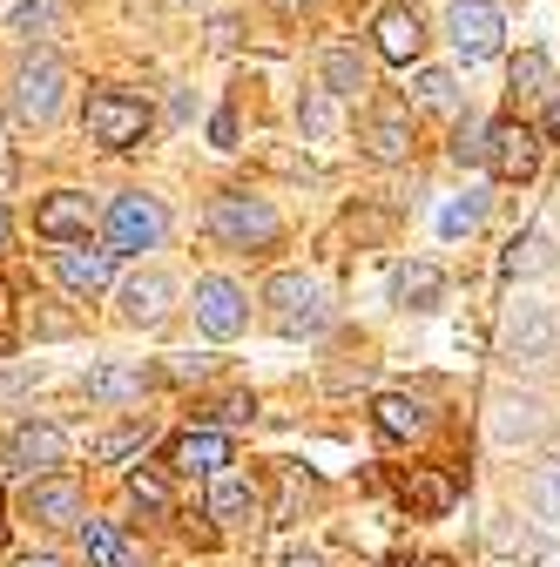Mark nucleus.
Masks as SVG:
<instances>
[{
    "mask_svg": "<svg viewBox=\"0 0 560 567\" xmlns=\"http://www.w3.org/2000/svg\"><path fill=\"white\" fill-rule=\"evenodd\" d=\"M500 359L520 365V372H540L560 359V311L547 298H520L500 324Z\"/></svg>",
    "mask_w": 560,
    "mask_h": 567,
    "instance_id": "f257e3e1",
    "label": "nucleus"
},
{
    "mask_svg": "<svg viewBox=\"0 0 560 567\" xmlns=\"http://www.w3.org/2000/svg\"><path fill=\"white\" fill-rule=\"evenodd\" d=\"M209 230H217V244L230 250H270L277 237H284V224H277V209L250 189H224L217 203H209Z\"/></svg>",
    "mask_w": 560,
    "mask_h": 567,
    "instance_id": "f03ea898",
    "label": "nucleus"
},
{
    "mask_svg": "<svg viewBox=\"0 0 560 567\" xmlns=\"http://www.w3.org/2000/svg\"><path fill=\"white\" fill-rule=\"evenodd\" d=\"M163 237H169V217H163V203H156V196L128 189V196H115V203H108V217H102V244H108L115 257H143V250H156Z\"/></svg>",
    "mask_w": 560,
    "mask_h": 567,
    "instance_id": "7ed1b4c3",
    "label": "nucleus"
},
{
    "mask_svg": "<svg viewBox=\"0 0 560 567\" xmlns=\"http://www.w3.org/2000/svg\"><path fill=\"white\" fill-rule=\"evenodd\" d=\"M89 135L102 142V150H135V142L149 135V102L143 95H122V89H95L89 109H82Z\"/></svg>",
    "mask_w": 560,
    "mask_h": 567,
    "instance_id": "20e7f679",
    "label": "nucleus"
},
{
    "mask_svg": "<svg viewBox=\"0 0 560 567\" xmlns=\"http://www.w3.org/2000/svg\"><path fill=\"white\" fill-rule=\"evenodd\" d=\"M446 28H453V48H459V61H466V68L494 61V54H500V41H507V21H500L494 0H453Z\"/></svg>",
    "mask_w": 560,
    "mask_h": 567,
    "instance_id": "39448f33",
    "label": "nucleus"
},
{
    "mask_svg": "<svg viewBox=\"0 0 560 567\" xmlns=\"http://www.w3.org/2000/svg\"><path fill=\"white\" fill-rule=\"evenodd\" d=\"M270 305H277V324L284 331H324V291H318V277H298V270H284V277H270V291H263Z\"/></svg>",
    "mask_w": 560,
    "mask_h": 567,
    "instance_id": "423d86ee",
    "label": "nucleus"
},
{
    "mask_svg": "<svg viewBox=\"0 0 560 567\" xmlns=\"http://www.w3.org/2000/svg\"><path fill=\"white\" fill-rule=\"evenodd\" d=\"M486 169H494L500 183H527V176L540 169V128H527V122H494Z\"/></svg>",
    "mask_w": 560,
    "mask_h": 567,
    "instance_id": "0eeeda50",
    "label": "nucleus"
},
{
    "mask_svg": "<svg viewBox=\"0 0 560 567\" xmlns=\"http://www.w3.org/2000/svg\"><path fill=\"white\" fill-rule=\"evenodd\" d=\"M486 433H494L500 446H533L540 433H547V399L540 392H500L494 399V419H486Z\"/></svg>",
    "mask_w": 560,
    "mask_h": 567,
    "instance_id": "6e6552de",
    "label": "nucleus"
},
{
    "mask_svg": "<svg viewBox=\"0 0 560 567\" xmlns=\"http://www.w3.org/2000/svg\"><path fill=\"white\" fill-rule=\"evenodd\" d=\"M54 277L68 284L75 298H95V291H108V277H115V250L108 244H68V250H54Z\"/></svg>",
    "mask_w": 560,
    "mask_h": 567,
    "instance_id": "1a4fd4ad",
    "label": "nucleus"
},
{
    "mask_svg": "<svg viewBox=\"0 0 560 567\" xmlns=\"http://www.w3.org/2000/svg\"><path fill=\"white\" fill-rule=\"evenodd\" d=\"M8 460L21 473H54V466H68V433H61L54 419H28V425H14Z\"/></svg>",
    "mask_w": 560,
    "mask_h": 567,
    "instance_id": "9d476101",
    "label": "nucleus"
},
{
    "mask_svg": "<svg viewBox=\"0 0 560 567\" xmlns=\"http://www.w3.org/2000/svg\"><path fill=\"white\" fill-rule=\"evenodd\" d=\"M61 61L54 54H41V61H28L21 68V75H14V115L21 122H48L54 109H61Z\"/></svg>",
    "mask_w": 560,
    "mask_h": 567,
    "instance_id": "9b49d317",
    "label": "nucleus"
},
{
    "mask_svg": "<svg viewBox=\"0 0 560 567\" xmlns=\"http://www.w3.org/2000/svg\"><path fill=\"white\" fill-rule=\"evenodd\" d=\"M89 224H95V203H89L82 189H54V196H41V209H34V230H41L48 244H82Z\"/></svg>",
    "mask_w": 560,
    "mask_h": 567,
    "instance_id": "f8f14e48",
    "label": "nucleus"
},
{
    "mask_svg": "<svg viewBox=\"0 0 560 567\" xmlns=\"http://www.w3.org/2000/svg\"><path fill=\"white\" fill-rule=\"evenodd\" d=\"M365 156L372 163H405L412 156V109L405 102H378L372 115H365Z\"/></svg>",
    "mask_w": 560,
    "mask_h": 567,
    "instance_id": "ddd939ff",
    "label": "nucleus"
},
{
    "mask_svg": "<svg viewBox=\"0 0 560 567\" xmlns=\"http://www.w3.org/2000/svg\"><path fill=\"white\" fill-rule=\"evenodd\" d=\"M243 291H237V284L230 277H203L196 284V324L209 331V338H237L243 331Z\"/></svg>",
    "mask_w": 560,
    "mask_h": 567,
    "instance_id": "4468645a",
    "label": "nucleus"
},
{
    "mask_svg": "<svg viewBox=\"0 0 560 567\" xmlns=\"http://www.w3.org/2000/svg\"><path fill=\"white\" fill-rule=\"evenodd\" d=\"M372 34H378V54H385L392 68H412V61H418V48H426V28H418V14H412V8H385V14L372 21Z\"/></svg>",
    "mask_w": 560,
    "mask_h": 567,
    "instance_id": "2eb2a0df",
    "label": "nucleus"
},
{
    "mask_svg": "<svg viewBox=\"0 0 560 567\" xmlns=\"http://www.w3.org/2000/svg\"><path fill=\"white\" fill-rule=\"evenodd\" d=\"M372 419H378V433H385V440H418V433L433 425V405L418 399V392H378Z\"/></svg>",
    "mask_w": 560,
    "mask_h": 567,
    "instance_id": "dca6fc26",
    "label": "nucleus"
},
{
    "mask_svg": "<svg viewBox=\"0 0 560 567\" xmlns=\"http://www.w3.org/2000/svg\"><path fill=\"white\" fill-rule=\"evenodd\" d=\"M28 514L41 527H82V486L75 480H41V486H28Z\"/></svg>",
    "mask_w": 560,
    "mask_h": 567,
    "instance_id": "f3484780",
    "label": "nucleus"
},
{
    "mask_svg": "<svg viewBox=\"0 0 560 567\" xmlns=\"http://www.w3.org/2000/svg\"><path fill=\"white\" fill-rule=\"evenodd\" d=\"M169 298H176V284H169L163 270H143V277L122 284V318H128V324H156V318L169 311Z\"/></svg>",
    "mask_w": 560,
    "mask_h": 567,
    "instance_id": "a211bd4d",
    "label": "nucleus"
},
{
    "mask_svg": "<svg viewBox=\"0 0 560 567\" xmlns=\"http://www.w3.org/2000/svg\"><path fill=\"white\" fill-rule=\"evenodd\" d=\"M224 466H230V440L217 425H196L176 440V473H224Z\"/></svg>",
    "mask_w": 560,
    "mask_h": 567,
    "instance_id": "6ab92c4d",
    "label": "nucleus"
},
{
    "mask_svg": "<svg viewBox=\"0 0 560 567\" xmlns=\"http://www.w3.org/2000/svg\"><path fill=\"white\" fill-rule=\"evenodd\" d=\"M439 298H446L439 264H398V277H392V305H405V311H433Z\"/></svg>",
    "mask_w": 560,
    "mask_h": 567,
    "instance_id": "aec40b11",
    "label": "nucleus"
},
{
    "mask_svg": "<svg viewBox=\"0 0 560 567\" xmlns=\"http://www.w3.org/2000/svg\"><path fill=\"white\" fill-rule=\"evenodd\" d=\"M257 514V493H250V480L243 473H209V520H224V527H237V520H250Z\"/></svg>",
    "mask_w": 560,
    "mask_h": 567,
    "instance_id": "412c9836",
    "label": "nucleus"
},
{
    "mask_svg": "<svg viewBox=\"0 0 560 567\" xmlns=\"http://www.w3.org/2000/svg\"><path fill=\"white\" fill-rule=\"evenodd\" d=\"M405 501H412L418 514H433V520H439V514H453V507H459V480L426 466V473H412V480H405Z\"/></svg>",
    "mask_w": 560,
    "mask_h": 567,
    "instance_id": "4be33fe9",
    "label": "nucleus"
},
{
    "mask_svg": "<svg viewBox=\"0 0 560 567\" xmlns=\"http://www.w3.org/2000/svg\"><path fill=\"white\" fill-rule=\"evenodd\" d=\"M89 399H95V405H128V399H143V365H95V372H89Z\"/></svg>",
    "mask_w": 560,
    "mask_h": 567,
    "instance_id": "5701e85b",
    "label": "nucleus"
},
{
    "mask_svg": "<svg viewBox=\"0 0 560 567\" xmlns=\"http://www.w3.org/2000/svg\"><path fill=\"white\" fill-rule=\"evenodd\" d=\"M527 507L547 534H560V460H540L533 480H527Z\"/></svg>",
    "mask_w": 560,
    "mask_h": 567,
    "instance_id": "b1692460",
    "label": "nucleus"
},
{
    "mask_svg": "<svg viewBox=\"0 0 560 567\" xmlns=\"http://www.w3.org/2000/svg\"><path fill=\"white\" fill-rule=\"evenodd\" d=\"M318 68H324V89H331L338 102L365 89V61H359V48H324V61H318Z\"/></svg>",
    "mask_w": 560,
    "mask_h": 567,
    "instance_id": "393cba45",
    "label": "nucleus"
},
{
    "mask_svg": "<svg viewBox=\"0 0 560 567\" xmlns=\"http://www.w3.org/2000/svg\"><path fill=\"white\" fill-rule=\"evenodd\" d=\"M540 270H553V237H547V230L514 237V244H507V277H540Z\"/></svg>",
    "mask_w": 560,
    "mask_h": 567,
    "instance_id": "a878e982",
    "label": "nucleus"
},
{
    "mask_svg": "<svg viewBox=\"0 0 560 567\" xmlns=\"http://www.w3.org/2000/svg\"><path fill=\"white\" fill-rule=\"evenodd\" d=\"M298 122H304V135H311V142H331V135H338V95H331L324 82H318V89H304Z\"/></svg>",
    "mask_w": 560,
    "mask_h": 567,
    "instance_id": "bb28decb",
    "label": "nucleus"
},
{
    "mask_svg": "<svg viewBox=\"0 0 560 567\" xmlns=\"http://www.w3.org/2000/svg\"><path fill=\"white\" fill-rule=\"evenodd\" d=\"M82 554H89V567H115V560H122L115 520H82Z\"/></svg>",
    "mask_w": 560,
    "mask_h": 567,
    "instance_id": "cd10ccee",
    "label": "nucleus"
},
{
    "mask_svg": "<svg viewBox=\"0 0 560 567\" xmlns=\"http://www.w3.org/2000/svg\"><path fill=\"white\" fill-rule=\"evenodd\" d=\"M412 95L426 102V109H459V82L446 75V68H418V82H412Z\"/></svg>",
    "mask_w": 560,
    "mask_h": 567,
    "instance_id": "c85d7f7f",
    "label": "nucleus"
},
{
    "mask_svg": "<svg viewBox=\"0 0 560 567\" xmlns=\"http://www.w3.org/2000/svg\"><path fill=\"white\" fill-rule=\"evenodd\" d=\"M486 142H494V122L466 115V122L453 128V163H486Z\"/></svg>",
    "mask_w": 560,
    "mask_h": 567,
    "instance_id": "c756f323",
    "label": "nucleus"
},
{
    "mask_svg": "<svg viewBox=\"0 0 560 567\" xmlns=\"http://www.w3.org/2000/svg\"><path fill=\"white\" fill-rule=\"evenodd\" d=\"M54 21H61V0H21L8 14V34H48Z\"/></svg>",
    "mask_w": 560,
    "mask_h": 567,
    "instance_id": "7c9ffc66",
    "label": "nucleus"
},
{
    "mask_svg": "<svg viewBox=\"0 0 560 567\" xmlns=\"http://www.w3.org/2000/svg\"><path fill=\"white\" fill-rule=\"evenodd\" d=\"M547 75H553V68H547V54H540V48H527V54L514 61V95H533V89H547Z\"/></svg>",
    "mask_w": 560,
    "mask_h": 567,
    "instance_id": "2f4dec72",
    "label": "nucleus"
},
{
    "mask_svg": "<svg viewBox=\"0 0 560 567\" xmlns=\"http://www.w3.org/2000/svg\"><path fill=\"white\" fill-rule=\"evenodd\" d=\"M143 446H149V425H122L115 440L95 446V460H128V453H143Z\"/></svg>",
    "mask_w": 560,
    "mask_h": 567,
    "instance_id": "473e14b6",
    "label": "nucleus"
},
{
    "mask_svg": "<svg viewBox=\"0 0 560 567\" xmlns=\"http://www.w3.org/2000/svg\"><path fill=\"white\" fill-rule=\"evenodd\" d=\"M128 501L143 507V514H169V493H163V480H149V473L128 480Z\"/></svg>",
    "mask_w": 560,
    "mask_h": 567,
    "instance_id": "72a5a7b5",
    "label": "nucleus"
},
{
    "mask_svg": "<svg viewBox=\"0 0 560 567\" xmlns=\"http://www.w3.org/2000/svg\"><path fill=\"white\" fill-rule=\"evenodd\" d=\"M473 224H479V203H446V209H439V230H446V237H459V230H473Z\"/></svg>",
    "mask_w": 560,
    "mask_h": 567,
    "instance_id": "f704fd0d",
    "label": "nucleus"
},
{
    "mask_svg": "<svg viewBox=\"0 0 560 567\" xmlns=\"http://www.w3.org/2000/svg\"><path fill=\"white\" fill-rule=\"evenodd\" d=\"M203 419H209V425H243V419H250V399H224V405H209Z\"/></svg>",
    "mask_w": 560,
    "mask_h": 567,
    "instance_id": "c9c22d12",
    "label": "nucleus"
},
{
    "mask_svg": "<svg viewBox=\"0 0 560 567\" xmlns=\"http://www.w3.org/2000/svg\"><path fill=\"white\" fill-rule=\"evenodd\" d=\"M209 142H217V150H237V115H230V109L209 115Z\"/></svg>",
    "mask_w": 560,
    "mask_h": 567,
    "instance_id": "e433bc0d",
    "label": "nucleus"
},
{
    "mask_svg": "<svg viewBox=\"0 0 560 567\" xmlns=\"http://www.w3.org/2000/svg\"><path fill=\"white\" fill-rule=\"evenodd\" d=\"M547 142H560V89H547V122H540Z\"/></svg>",
    "mask_w": 560,
    "mask_h": 567,
    "instance_id": "4c0bfd02",
    "label": "nucleus"
},
{
    "mask_svg": "<svg viewBox=\"0 0 560 567\" xmlns=\"http://www.w3.org/2000/svg\"><path fill=\"white\" fill-rule=\"evenodd\" d=\"M533 567H560V540H540L533 547Z\"/></svg>",
    "mask_w": 560,
    "mask_h": 567,
    "instance_id": "58836bf2",
    "label": "nucleus"
},
{
    "mask_svg": "<svg viewBox=\"0 0 560 567\" xmlns=\"http://www.w3.org/2000/svg\"><path fill=\"white\" fill-rule=\"evenodd\" d=\"M21 567H61V560H54V554H28Z\"/></svg>",
    "mask_w": 560,
    "mask_h": 567,
    "instance_id": "ea45409f",
    "label": "nucleus"
},
{
    "mask_svg": "<svg viewBox=\"0 0 560 567\" xmlns=\"http://www.w3.org/2000/svg\"><path fill=\"white\" fill-rule=\"evenodd\" d=\"M0 244H8V209H0Z\"/></svg>",
    "mask_w": 560,
    "mask_h": 567,
    "instance_id": "a19ab883",
    "label": "nucleus"
},
{
    "mask_svg": "<svg viewBox=\"0 0 560 567\" xmlns=\"http://www.w3.org/2000/svg\"><path fill=\"white\" fill-rule=\"evenodd\" d=\"M284 567H318V560H311V554H304V560H284Z\"/></svg>",
    "mask_w": 560,
    "mask_h": 567,
    "instance_id": "79ce46f5",
    "label": "nucleus"
},
{
    "mask_svg": "<svg viewBox=\"0 0 560 567\" xmlns=\"http://www.w3.org/2000/svg\"><path fill=\"white\" fill-rule=\"evenodd\" d=\"M284 8H311V0H284Z\"/></svg>",
    "mask_w": 560,
    "mask_h": 567,
    "instance_id": "37998d69",
    "label": "nucleus"
},
{
    "mask_svg": "<svg viewBox=\"0 0 560 567\" xmlns=\"http://www.w3.org/2000/svg\"><path fill=\"white\" fill-rule=\"evenodd\" d=\"M426 567H453V560H426Z\"/></svg>",
    "mask_w": 560,
    "mask_h": 567,
    "instance_id": "c03bdc74",
    "label": "nucleus"
},
{
    "mask_svg": "<svg viewBox=\"0 0 560 567\" xmlns=\"http://www.w3.org/2000/svg\"><path fill=\"white\" fill-rule=\"evenodd\" d=\"M0 540H8V520H0Z\"/></svg>",
    "mask_w": 560,
    "mask_h": 567,
    "instance_id": "a18cd8bd",
    "label": "nucleus"
}]
</instances>
